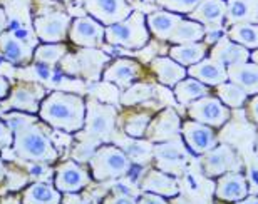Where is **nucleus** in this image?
<instances>
[{"label":"nucleus","instance_id":"obj_47","mask_svg":"<svg viewBox=\"0 0 258 204\" xmlns=\"http://www.w3.org/2000/svg\"><path fill=\"white\" fill-rule=\"evenodd\" d=\"M250 60H251V62H253V64H256V65H258V49H255L253 52L250 54Z\"/></svg>","mask_w":258,"mask_h":204},{"label":"nucleus","instance_id":"obj_18","mask_svg":"<svg viewBox=\"0 0 258 204\" xmlns=\"http://www.w3.org/2000/svg\"><path fill=\"white\" fill-rule=\"evenodd\" d=\"M191 20L200 22L203 27L208 30L218 32L223 27L225 17H226V2L225 0H203L191 14Z\"/></svg>","mask_w":258,"mask_h":204},{"label":"nucleus","instance_id":"obj_22","mask_svg":"<svg viewBox=\"0 0 258 204\" xmlns=\"http://www.w3.org/2000/svg\"><path fill=\"white\" fill-rule=\"evenodd\" d=\"M141 189L144 192H154L163 197L178 196L179 186L173 176L166 174L161 169H149L141 181Z\"/></svg>","mask_w":258,"mask_h":204},{"label":"nucleus","instance_id":"obj_6","mask_svg":"<svg viewBox=\"0 0 258 204\" xmlns=\"http://www.w3.org/2000/svg\"><path fill=\"white\" fill-rule=\"evenodd\" d=\"M47 94L49 92L44 87V84L37 82V80H20L17 85L10 87L7 97L0 100V112L19 111L37 116L40 102Z\"/></svg>","mask_w":258,"mask_h":204},{"label":"nucleus","instance_id":"obj_40","mask_svg":"<svg viewBox=\"0 0 258 204\" xmlns=\"http://www.w3.org/2000/svg\"><path fill=\"white\" fill-rule=\"evenodd\" d=\"M14 142V134L2 117H0V149H10Z\"/></svg>","mask_w":258,"mask_h":204},{"label":"nucleus","instance_id":"obj_36","mask_svg":"<svg viewBox=\"0 0 258 204\" xmlns=\"http://www.w3.org/2000/svg\"><path fill=\"white\" fill-rule=\"evenodd\" d=\"M153 154L159 161L158 162L159 167H163L164 164H168V162H179V161H183V157H184L183 147L176 139L168 141V142H159V144L154 146Z\"/></svg>","mask_w":258,"mask_h":204},{"label":"nucleus","instance_id":"obj_43","mask_svg":"<svg viewBox=\"0 0 258 204\" xmlns=\"http://www.w3.org/2000/svg\"><path fill=\"white\" fill-rule=\"evenodd\" d=\"M10 82L7 80V77H4L2 74H0V100H4L5 97L9 95V92H10Z\"/></svg>","mask_w":258,"mask_h":204},{"label":"nucleus","instance_id":"obj_27","mask_svg":"<svg viewBox=\"0 0 258 204\" xmlns=\"http://www.w3.org/2000/svg\"><path fill=\"white\" fill-rule=\"evenodd\" d=\"M226 24H258V0H228Z\"/></svg>","mask_w":258,"mask_h":204},{"label":"nucleus","instance_id":"obj_7","mask_svg":"<svg viewBox=\"0 0 258 204\" xmlns=\"http://www.w3.org/2000/svg\"><path fill=\"white\" fill-rule=\"evenodd\" d=\"M91 182V171H87V167L79 164V161L76 159H67L59 162L54 169L52 184L62 194H77L84 187L89 186Z\"/></svg>","mask_w":258,"mask_h":204},{"label":"nucleus","instance_id":"obj_21","mask_svg":"<svg viewBox=\"0 0 258 204\" xmlns=\"http://www.w3.org/2000/svg\"><path fill=\"white\" fill-rule=\"evenodd\" d=\"M149 69L156 75L159 84L166 85V87H174L179 80H183L188 75L186 67L178 64L171 57H154L149 62Z\"/></svg>","mask_w":258,"mask_h":204},{"label":"nucleus","instance_id":"obj_8","mask_svg":"<svg viewBox=\"0 0 258 204\" xmlns=\"http://www.w3.org/2000/svg\"><path fill=\"white\" fill-rule=\"evenodd\" d=\"M67 40L81 49H97L106 42V27L91 15L72 19Z\"/></svg>","mask_w":258,"mask_h":204},{"label":"nucleus","instance_id":"obj_16","mask_svg":"<svg viewBox=\"0 0 258 204\" xmlns=\"http://www.w3.org/2000/svg\"><path fill=\"white\" fill-rule=\"evenodd\" d=\"M144 74L143 65L133 59H116L102 70L101 79L106 84H114L119 89H127L134 80L141 79Z\"/></svg>","mask_w":258,"mask_h":204},{"label":"nucleus","instance_id":"obj_48","mask_svg":"<svg viewBox=\"0 0 258 204\" xmlns=\"http://www.w3.org/2000/svg\"><path fill=\"white\" fill-rule=\"evenodd\" d=\"M59 2H69V0H59Z\"/></svg>","mask_w":258,"mask_h":204},{"label":"nucleus","instance_id":"obj_12","mask_svg":"<svg viewBox=\"0 0 258 204\" xmlns=\"http://www.w3.org/2000/svg\"><path fill=\"white\" fill-rule=\"evenodd\" d=\"M84 9L104 27L121 22L134 12L131 0H84Z\"/></svg>","mask_w":258,"mask_h":204},{"label":"nucleus","instance_id":"obj_19","mask_svg":"<svg viewBox=\"0 0 258 204\" xmlns=\"http://www.w3.org/2000/svg\"><path fill=\"white\" fill-rule=\"evenodd\" d=\"M250 54L251 52L246 47L233 42L228 35H225V37H220L216 40L210 55H211V59L220 62L221 65H225V67H231V65H236V64L248 62Z\"/></svg>","mask_w":258,"mask_h":204},{"label":"nucleus","instance_id":"obj_46","mask_svg":"<svg viewBox=\"0 0 258 204\" xmlns=\"http://www.w3.org/2000/svg\"><path fill=\"white\" fill-rule=\"evenodd\" d=\"M231 204H258V196H246V197H243V199L235 201Z\"/></svg>","mask_w":258,"mask_h":204},{"label":"nucleus","instance_id":"obj_20","mask_svg":"<svg viewBox=\"0 0 258 204\" xmlns=\"http://www.w3.org/2000/svg\"><path fill=\"white\" fill-rule=\"evenodd\" d=\"M216 199L225 202H235L248 196V182H246L245 176L240 171L226 172V174L220 176L216 181L215 189Z\"/></svg>","mask_w":258,"mask_h":204},{"label":"nucleus","instance_id":"obj_31","mask_svg":"<svg viewBox=\"0 0 258 204\" xmlns=\"http://www.w3.org/2000/svg\"><path fill=\"white\" fill-rule=\"evenodd\" d=\"M69 54V45L66 42H55V44H40L34 50V62L47 64L50 67L60 64L66 55Z\"/></svg>","mask_w":258,"mask_h":204},{"label":"nucleus","instance_id":"obj_9","mask_svg":"<svg viewBox=\"0 0 258 204\" xmlns=\"http://www.w3.org/2000/svg\"><path fill=\"white\" fill-rule=\"evenodd\" d=\"M72 17L62 10L44 12L34 19V34L42 42H66Z\"/></svg>","mask_w":258,"mask_h":204},{"label":"nucleus","instance_id":"obj_41","mask_svg":"<svg viewBox=\"0 0 258 204\" xmlns=\"http://www.w3.org/2000/svg\"><path fill=\"white\" fill-rule=\"evenodd\" d=\"M138 204H169L163 196L154 194V192H144L138 197Z\"/></svg>","mask_w":258,"mask_h":204},{"label":"nucleus","instance_id":"obj_13","mask_svg":"<svg viewBox=\"0 0 258 204\" xmlns=\"http://www.w3.org/2000/svg\"><path fill=\"white\" fill-rule=\"evenodd\" d=\"M181 136L188 149L196 156H203L216 146V132L213 127L193 119L181 124Z\"/></svg>","mask_w":258,"mask_h":204},{"label":"nucleus","instance_id":"obj_17","mask_svg":"<svg viewBox=\"0 0 258 204\" xmlns=\"http://www.w3.org/2000/svg\"><path fill=\"white\" fill-rule=\"evenodd\" d=\"M37 45L19 39L10 30L0 34V55L14 65H27L34 60V50Z\"/></svg>","mask_w":258,"mask_h":204},{"label":"nucleus","instance_id":"obj_14","mask_svg":"<svg viewBox=\"0 0 258 204\" xmlns=\"http://www.w3.org/2000/svg\"><path fill=\"white\" fill-rule=\"evenodd\" d=\"M67 57L72 62L71 74H81L84 79L94 80V82L101 79V70L109 60V55L97 49H81L77 54H67Z\"/></svg>","mask_w":258,"mask_h":204},{"label":"nucleus","instance_id":"obj_3","mask_svg":"<svg viewBox=\"0 0 258 204\" xmlns=\"http://www.w3.org/2000/svg\"><path fill=\"white\" fill-rule=\"evenodd\" d=\"M117 111L114 106L104 104L96 97H86V119L82 131L76 132L79 141L76 149H87L94 152L101 144L111 142L116 136Z\"/></svg>","mask_w":258,"mask_h":204},{"label":"nucleus","instance_id":"obj_45","mask_svg":"<svg viewBox=\"0 0 258 204\" xmlns=\"http://www.w3.org/2000/svg\"><path fill=\"white\" fill-rule=\"evenodd\" d=\"M7 30V15H5V10L0 7V34Z\"/></svg>","mask_w":258,"mask_h":204},{"label":"nucleus","instance_id":"obj_23","mask_svg":"<svg viewBox=\"0 0 258 204\" xmlns=\"http://www.w3.org/2000/svg\"><path fill=\"white\" fill-rule=\"evenodd\" d=\"M186 70H188L189 77L198 79L200 82H203L205 85H208V87H216V85L228 80L226 67L213 59H203L201 62L191 65V67Z\"/></svg>","mask_w":258,"mask_h":204},{"label":"nucleus","instance_id":"obj_39","mask_svg":"<svg viewBox=\"0 0 258 204\" xmlns=\"http://www.w3.org/2000/svg\"><path fill=\"white\" fill-rule=\"evenodd\" d=\"M101 204H138V199L129 192L119 191V187H114L104 199L101 201Z\"/></svg>","mask_w":258,"mask_h":204},{"label":"nucleus","instance_id":"obj_33","mask_svg":"<svg viewBox=\"0 0 258 204\" xmlns=\"http://www.w3.org/2000/svg\"><path fill=\"white\" fill-rule=\"evenodd\" d=\"M228 37L248 50H255L258 49V24H233L228 30Z\"/></svg>","mask_w":258,"mask_h":204},{"label":"nucleus","instance_id":"obj_32","mask_svg":"<svg viewBox=\"0 0 258 204\" xmlns=\"http://www.w3.org/2000/svg\"><path fill=\"white\" fill-rule=\"evenodd\" d=\"M151 119L153 116L149 112H131V114L122 116L121 121L122 132L127 137H133V139H141L146 134V129Z\"/></svg>","mask_w":258,"mask_h":204},{"label":"nucleus","instance_id":"obj_30","mask_svg":"<svg viewBox=\"0 0 258 204\" xmlns=\"http://www.w3.org/2000/svg\"><path fill=\"white\" fill-rule=\"evenodd\" d=\"M173 90L179 104H184V106L191 104L193 100H198L201 97H205V95H210L208 85L200 82L198 79L189 77V75H186L183 80H179L173 87Z\"/></svg>","mask_w":258,"mask_h":204},{"label":"nucleus","instance_id":"obj_25","mask_svg":"<svg viewBox=\"0 0 258 204\" xmlns=\"http://www.w3.org/2000/svg\"><path fill=\"white\" fill-rule=\"evenodd\" d=\"M183 15L181 14H174L169 10H156V12L146 15V24L148 29L154 37L161 42H168L169 35L174 30V27L181 22Z\"/></svg>","mask_w":258,"mask_h":204},{"label":"nucleus","instance_id":"obj_1","mask_svg":"<svg viewBox=\"0 0 258 204\" xmlns=\"http://www.w3.org/2000/svg\"><path fill=\"white\" fill-rule=\"evenodd\" d=\"M2 119L7 122L14 134L10 149L17 159L25 162H42V164H54L59 161L60 152L50 139L52 127L40 121L39 116L10 111L2 112Z\"/></svg>","mask_w":258,"mask_h":204},{"label":"nucleus","instance_id":"obj_44","mask_svg":"<svg viewBox=\"0 0 258 204\" xmlns=\"http://www.w3.org/2000/svg\"><path fill=\"white\" fill-rule=\"evenodd\" d=\"M5 177H7V164H5L4 157L0 156V182H4Z\"/></svg>","mask_w":258,"mask_h":204},{"label":"nucleus","instance_id":"obj_2","mask_svg":"<svg viewBox=\"0 0 258 204\" xmlns=\"http://www.w3.org/2000/svg\"><path fill=\"white\" fill-rule=\"evenodd\" d=\"M39 119L55 131L76 134L82 131L86 119V99L79 94L54 90L40 102Z\"/></svg>","mask_w":258,"mask_h":204},{"label":"nucleus","instance_id":"obj_10","mask_svg":"<svg viewBox=\"0 0 258 204\" xmlns=\"http://www.w3.org/2000/svg\"><path fill=\"white\" fill-rule=\"evenodd\" d=\"M201 167L205 176L220 177L226 172H235L241 169V159L231 146L221 144L201 156Z\"/></svg>","mask_w":258,"mask_h":204},{"label":"nucleus","instance_id":"obj_35","mask_svg":"<svg viewBox=\"0 0 258 204\" xmlns=\"http://www.w3.org/2000/svg\"><path fill=\"white\" fill-rule=\"evenodd\" d=\"M153 95H154V85L151 82H134L127 89H124L119 100L122 106H136L149 100Z\"/></svg>","mask_w":258,"mask_h":204},{"label":"nucleus","instance_id":"obj_29","mask_svg":"<svg viewBox=\"0 0 258 204\" xmlns=\"http://www.w3.org/2000/svg\"><path fill=\"white\" fill-rule=\"evenodd\" d=\"M206 50H208V47H206L205 42L179 44L169 49V57L176 60L178 64L184 65V67H191V65L201 62L206 57Z\"/></svg>","mask_w":258,"mask_h":204},{"label":"nucleus","instance_id":"obj_42","mask_svg":"<svg viewBox=\"0 0 258 204\" xmlns=\"http://www.w3.org/2000/svg\"><path fill=\"white\" fill-rule=\"evenodd\" d=\"M246 117H248L251 122L258 124V94L248 102V107H246Z\"/></svg>","mask_w":258,"mask_h":204},{"label":"nucleus","instance_id":"obj_37","mask_svg":"<svg viewBox=\"0 0 258 204\" xmlns=\"http://www.w3.org/2000/svg\"><path fill=\"white\" fill-rule=\"evenodd\" d=\"M122 151L126 152L127 157L133 162H139V164L148 162L154 156L153 154L154 146H153V142H149L148 139L141 141V139H133L131 137V141H127L126 144L122 146Z\"/></svg>","mask_w":258,"mask_h":204},{"label":"nucleus","instance_id":"obj_24","mask_svg":"<svg viewBox=\"0 0 258 204\" xmlns=\"http://www.w3.org/2000/svg\"><path fill=\"white\" fill-rule=\"evenodd\" d=\"M22 204H62V192L55 189L54 184L45 181H35L30 182L24 187Z\"/></svg>","mask_w":258,"mask_h":204},{"label":"nucleus","instance_id":"obj_4","mask_svg":"<svg viewBox=\"0 0 258 204\" xmlns=\"http://www.w3.org/2000/svg\"><path fill=\"white\" fill-rule=\"evenodd\" d=\"M89 171L92 179L97 182L117 179L127 176L133 169V161L119 146L101 144L89 157Z\"/></svg>","mask_w":258,"mask_h":204},{"label":"nucleus","instance_id":"obj_38","mask_svg":"<svg viewBox=\"0 0 258 204\" xmlns=\"http://www.w3.org/2000/svg\"><path fill=\"white\" fill-rule=\"evenodd\" d=\"M156 2L164 7V10L174 14H191L203 0H156Z\"/></svg>","mask_w":258,"mask_h":204},{"label":"nucleus","instance_id":"obj_34","mask_svg":"<svg viewBox=\"0 0 258 204\" xmlns=\"http://www.w3.org/2000/svg\"><path fill=\"white\" fill-rule=\"evenodd\" d=\"M216 95L230 109H238L246 102L248 94L233 82H223L216 85Z\"/></svg>","mask_w":258,"mask_h":204},{"label":"nucleus","instance_id":"obj_5","mask_svg":"<svg viewBox=\"0 0 258 204\" xmlns=\"http://www.w3.org/2000/svg\"><path fill=\"white\" fill-rule=\"evenodd\" d=\"M149 37L146 15L141 12H133L127 19L106 27V42L114 47L139 50L149 44Z\"/></svg>","mask_w":258,"mask_h":204},{"label":"nucleus","instance_id":"obj_15","mask_svg":"<svg viewBox=\"0 0 258 204\" xmlns=\"http://www.w3.org/2000/svg\"><path fill=\"white\" fill-rule=\"evenodd\" d=\"M181 132V121L174 109H164L149 122L144 137L149 142H168L174 141Z\"/></svg>","mask_w":258,"mask_h":204},{"label":"nucleus","instance_id":"obj_11","mask_svg":"<svg viewBox=\"0 0 258 204\" xmlns=\"http://www.w3.org/2000/svg\"><path fill=\"white\" fill-rule=\"evenodd\" d=\"M188 116L196 122L218 129L230 119V107H226L218 97L205 95L188 104Z\"/></svg>","mask_w":258,"mask_h":204},{"label":"nucleus","instance_id":"obj_28","mask_svg":"<svg viewBox=\"0 0 258 204\" xmlns=\"http://www.w3.org/2000/svg\"><path fill=\"white\" fill-rule=\"evenodd\" d=\"M206 37V29L196 20H186L181 19L174 30L169 35L168 42H171L173 45H179V44H191V42H201Z\"/></svg>","mask_w":258,"mask_h":204},{"label":"nucleus","instance_id":"obj_26","mask_svg":"<svg viewBox=\"0 0 258 204\" xmlns=\"http://www.w3.org/2000/svg\"><path fill=\"white\" fill-rule=\"evenodd\" d=\"M228 80L241 87L246 94H258V65L253 62L236 64L226 67Z\"/></svg>","mask_w":258,"mask_h":204}]
</instances>
